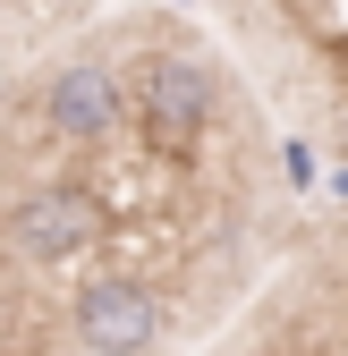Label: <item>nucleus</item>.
Listing matches in <instances>:
<instances>
[{"label":"nucleus","mask_w":348,"mask_h":356,"mask_svg":"<svg viewBox=\"0 0 348 356\" xmlns=\"http://www.w3.org/2000/svg\"><path fill=\"white\" fill-rule=\"evenodd\" d=\"M136 111H145V136L161 153H196V127L221 111V76L187 51H153L136 68Z\"/></svg>","instance_id":"1"},{"label":"nucleus","mask_w":348,"mask_h":356,"mask_svg":"<svg viewBox=\"0 0 348 356\" xmlns=\"http://www.w3.org/2000/svg\"><path fill=\"white\" fill-rule=\"evenodd\" d=\"M77 339L85 356H145L161 339V297L136 272H102L77 289Z\"/></svg>","instance_id":"2"},{"label":"nucleus","mask_w":348,"mask_h":356,"mask_svg":"<svg viewBox=\"0 0 348 356\" xmlns=\"http://www.w3.org/2000/svg\"><path fill=\"white\" fill-rule=\"evenodd\" d=\"M9 238L26 263H68L85 254V238H94V195H77V187H42L9 212Z\"/></svg>","instance_id":"3"},{"label":"nucleus","mask_w":348,"mask_h":356,"mask_svg":"<svg viewBox=\"0 0 348 356\" xmlns=\"http://www.w3.org/2000/svg\"><path fill=\"white\" fill-rule=\"evenodd\" d=\"M42 119L60 127V145H102L119 127V85L102 68H60L42 76Z\"/></svg>","instance_id":"4"},{"label":"nucleus","mask_w":348,"mask_h":356,"mask_svg":"<svg viewBox=\"0 0 348 356\" xmlns=\"http://www.w3.org/2000/svg\"><path fill=\"white\" fill-rule=\"evenodd\" d=\"M0 331H9V297H0Z\"/></svg>","instance_id":"5"}]
</instances>
